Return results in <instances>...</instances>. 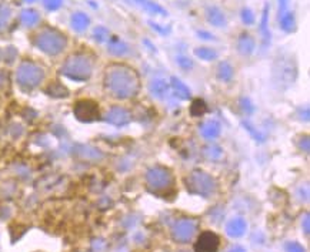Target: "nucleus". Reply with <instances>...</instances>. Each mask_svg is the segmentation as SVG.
Here are the masks:
<instances>
[{"mask_svg": "<svg viewBox=\"0 0 310 252\" xmlns=\"http://www.w3.org/2000/svg\"><path fill=\"white\" fill-rule=\"evenodd\" d=\"M260 33H262V40H263V48H267L272 40L270 34V28H269V4H266L263 8L262 13V19H260Z\"/></svg>", "mask_w": 310, "mask_h": 252, "instance_id": "obj_18", "label": "nucleus"}, {"mask_svg": "<svg viewBox=\"0 0 310 252\" xmlns=\"http://www.w3.org/2000/svg\"><path fill=\"white\" fill-rule=\"evenodd\" d=\"M205 154H206V157L209 160H219L222 157L223 151H222L220 147H217V146H210V147H207V148L205 150Z\"/></svg>", "mask_w": 310, "mask_h": 252, "instance_id": "obj_30", "label": "nucleus"}, {"mask_svg": "<svg viewBox=\"0 0 310 252\" xmlns=\"http://www.w3.org/2000/svg\"><path fill=\"white\" fill-rule=\"evenodd\" d=\"M107 50L110 52V54H113V56L122 57L124 56V54H127L130 48H129V46H127L123 40L117 38V36H112V38H109Z\"/></svg>", "mask_w": 310, "mask_h": 252, "instance_id": "obj_19", "label": "nucleus"}, {"mask_svg": "<svg viewBox=\"0 0 310 252\" xmlns=\"http://www.w3.org/2000/svg\"><path fill=\"white\" fill-rule=\"evenodd\" d=\"M72 28H73V30H76V32H85L86 28H89V23H90V19H89V16L87 14H85V13H75L73 16H72Z\"/></svg>", "mask_w": 310, "mask_h": 252, "instance_id": "obj_23", "label": "nucleus"}, {"mask_svg": "<svg viewBox=\"0 0 310 252\" xmlns=\"http://www.w3.org/2000/svg\"><path fill=\"white\" fill-rule=\"evenodd\" d=\"M216 76L220 82L229 83V82H232V78L235 76V68H233V66L230 64L229 62H222L217 66Z\"/></svg>", "mask_w": 310, "mask_h": 252, "instance_id": "obj_20", "label": "nucleus"}, {"mask_svg": "<svg viewBox=\"0 0 310 252\" xmlns=\"http://www.w3.org/2000/svg\"><path fill=\"white\" fill-rule=\"evenodd\" d=\"M287 6H289V0H279V14L289 12Z\"/></svg>", "mask_w": 310, "mask_h": 252, "instance_id": "obj_37", "label": "nucleus"}, {"mask_svg": "<svg viewBox=\"0 0 310 252\" xmlns=\"http://www.w3.org/2000/svg\"><path fill=\"white\" fill-rule=\"evenodd\" d=\"M230 252H244V250L243 248H240V246H235V248L230 250Z\"/></svg>", "mask_w": 310, "mask_h": 252, "instance_id": "obj_40", "label": "nucleus"}, {"mask_svg": "<svg viewBox=\"0 0 310 252\" xmlns=\"http://www.w3.org/2000/svg\"><path fill=\"white\" fill-rule=\"evenodd\" d=\"M256 50V40L249 33H242L237 38V52L243 56H250Z\"/></svg>", "mask_w": 310, "mask_h": 252, "instance_id": "obj_14", "label": "nucleus"}, {"mask_svg": "<svg viewBox=\"0 0 310 252\" xmlns=\"http://www.w3.org/2000/svg\"><path fill=\"white\" fill-rule=\"evenodd\" d=\"M206 20L213 28H226L227 19L223 10L217 6H209L206 9Z\"/></svg>", "mask_w": 310, "mask_h": 252, "instance_id": "obj_13", "label": "nucleus"}, {"mask_svg": "<svg viewBox=\"0 0 310 252\" xmlns=\"http://www.w3.org/2000/svg\"><path fill=\"white\" fill-rule=\"evenodd\" d=\"M226 231L230 236H242L246 231V222H244L242 218H235L232 220L227 226H226Z\"/></svg>", "mask_w": 310, "mask_h": 252, "instance_id": "obj_22", "label": "nucleus"}, {"mask_svg": "<svg viewBox=\"0 0 310 252\" xmlns=\"http://www.w3.org/2000/svg\"><path fill=\"white\" fill-rule=\"evenodd\" d=\"M42 78H43V70L39 66L33 64L30 62H25L20 64L18 70V80L20 84L26 87H35L40 83Z\"/></svg>", "mask_w": 310, "mask_h": 252, "instance_id": "obj_6", "label": "nucleus"}, {"mask_svg": "<svg viewBox=\"0 0 310 252\" xmlns=\"http://www.w3.org/2000/svg\"><path fill=\"white\" fill-rule=\"evenodd\" d=\"M195 230H196V224L192 220H182V221H179L176 228H175V238L180 242H185L192 238Z\"/></svg>", "mask_w": 310, "mask_h": 252, "instance_id": "obj_11", "label": "nucleus"}, {"mask_svg": "<svg viewBox=\"0 0 310 252\" xmlns=\"http://www.w3.org/2000/svg\"><path fill=\"white\" fill-rule=\"evenodd\" d=\"M106 90L114 98L129 100L133 98L140 90V80L132 67L124 64H113L107 67L104 76Z\"/></svg>", "mask_w": 310, "mask_h": 252, "instance_id": "obj_1", "label": "nucleus"}, {"mask_svg": "<svg viewBox=\"0 0 310 252\" xmlns=\"http://www.w3.org/2000/svg\"><path fill=\"white\" fill-rule=\"evenodd\" d=\"M279 22H280V28L284 33H293L296 30V18L293 12H286L283 14H279Z\"/></svg>", "mask_w": 310, "mask_h": 252, "instance_id": "obj_21", "label": "nucleus"}, {"mask_svg": "<svg viewBox=\"0 0 310 252\" xmlns=\"http://www.w3.org/2000/svg\"><path fill=\"white\" fill-rule=\"evenodd\" d=\"M149 24L151 26V28H154L156 32H159L160 34H168L170 32V28H165L159 26V23H154V22H149Z\"/></svg>", "mask_w": 310, "mask_h": 252, "instance_id": "obj_35", "label": "nucleus"}, {"mask_svg": "<svg viewBox=\"0 0 310 252\" xmlns=\"http://www.w3.org/2000/svg\"><path fill=\"white\" fill-rule=\"evenodd\" d=\"M244 127H246L247 130L250 131L252 134H253V137H254V138H256V140H259V141H263L264 140L263 136H262V134H260V132H259V131H257V130H254L253 127H252V126H250L249 122H244Z\"/></svg>", "mask_w": 310, "mask_h": 252, "instance_id": "obj_34", "label": "nucleus"}, {"mask_svg": "<svg viewBox=\"0 0 310 252\" xmlns=\"http://www.w3.org/2000/svg\"><path fill=\"white\" fill-rule=\"evenodd\" d=\"M240 103H242V108H243V112L246 114H252L254 112V106L249 98H242Z\"/></svg>", "mask_w": 310, "mask_h": 252, "instance_id": "obj_33", "label": "nucleus"}, {"mask_svg": "<svg viewBox=\"0 0 310 252\" xmlns=\"http://www.w3.org/2000/svg\"><path fill=\"white\" fill-rule=\"evenodd\" d=\"M176 63H178V66L182 70H190L195 66L193 60L188 56H178L176 57Z\"/></svg>", "mask_w": 310, "mask_h": 252, "instance_id": "obj_31", "label": "nucleus"}, {"mask_svg": "<svg viewBox=\"0 0 310 252\" xmlns=\"http://www.w3.org/2000/svg\"><path fill=\"white\" fill-rule=\"evenodd\" d=\"M76 114L80 120L83 122H92L96 120L97 116H99V110L96 107V104L90 103V102H80L77 103L76 107Z\"/></svg>", "mask_w": 310, "mask_h": 252, "instance_id": "obj_12", "label": "nucleus"}, {"mask_svg": "<svg viewBox=\"0 0 310 252\" xmlns=\"http://www.w3.org/2000/svg\"><path fill=\"white\" fill-rule=\"evenodd\" d=\"M274 74L277 77L279 83H286L287 86L293 83L297 74L294 60L291 57H279L277 63L274 66Z\"/></svg>", "mask_w": 310, "mask_h": 252, "instance_id": "obj_7", "label": "nucleus"}, {"mask_svg": "<svg viewBox=\"0 0 310 252\" xmlns=\"http://www.w3.org/2000/svg\"><path fill=\"white\" fill-rule=\"evenodd\" d=\"M186 182H188L189 191L205 196H210L215 191V188H216L215 180L212 178V176H209L205 171H199V170L193 171L189 176Z\"/></svg>", "mask_w": 310, "mask_h": 252, "instance_id": "obj_4", "label": "nucleus"}, {"mask_svg": "<svg viewBox=\"0 0 310 252\" xmlns=\"http://www.w3.org/2000/svg\"><path fill=\"white\" fill-rule=\"evenodd\" d=\"M146 182L150 190L153 191H160L172 186L173 182V176L168 168L165 167H153L147 171L146 174Z\"/></svg>", "mask_w": 310, "mask_h": 252, "instance_id": "obj_5", "label": "nucleus"}, {"mask_svg": "<svg viewBox=\"0 0 310 252\" xmlns=\"http://www.w3.org/2000/svg\"><path fill=\"white\" fill-rule=\"evenodd\" d=\"M106 122H110L112 126L123 127L132 122V114L123 107H113L106 114Z\"/></svg>", "mask_w": 310, "mask_h": 252, "instance_id": "obj_9", "label": "nucleus"}, {"mask_svg": "<svg viewBox=\"0 0 310 252\" xmlns=\"http://www.w3.org/2000/svg\"><path fill=\"white\" fill-rule=\"evenodd\" d=\"M220 122L216 120H206L200 126V134L206 140H216L220 136Z\"/></svg>", "mask_w": 310, "mask_h": 252, "instance_id": "obj_15", "label": "nucleus"}, {"mask_svg": "<svg viewBox=\"0 0 310 252\" xmlns=\"http://www.w3.org/2000/svg\"><path fill=\"white\" fill-rule=\"evenodd\" d=\"M219 248V238L216 234L203 232L196 242V252H216Z\"/></svg>", "mask_w": 310, "mask_h": 252, "instance_id": "obj_10", "label": "nucleus"}, {"mask_svg": "<svg viewBox=\"0 0 310 252\" xmlns=\"http://www.w3.org/2000/svg\"><path fill=\"white\" fill-rule=\"evenodd\" d=\"M93 36H94V40H96V42H99V43H104V42H107V40L110 38V33H109V30H107L106 28H103V26H99V28H94Z\"/></svg>", "mask_w": 310, "mask_h": 252, "instance_id": "obj_27", "label": "nucleus"}, {"mask_svg": "<svg viewBox=\"0 0 310 252\" xmlns=\"http://www.w3.org/2000/svg\"><path fill=\"white\" fill-rule=\"evenodd\" d=\"M28 3H33V2H36V0H26Z\"/></svg>", "mask_w": 310, "mask_h": 252, "instance_id": "obj_41", "label": "nucleus"}, {"mask_svg": "<svg viewBox=\"0 0 310 252\" xmlns=\"http://www.w3.org/2000/svg\"><path fill=\"white\" fill-rule=\"evenodd\" d=\"M286 248H287V252H304V250L301 248L299 244H294V242L287 244V245H286Z\"/></svg>", "mask_w": 310, "mask_h": 252, "instance_id": "obj_36", "label": "nucleus"}, {"mask_svg": "<svg viewBox=\"0 0 310 252\" xmlns=\"http://www.w3.org/2000/svg\"><path fill=\"white\" fill-rule=\"evenodd\" d=\"M124 2H127L129 4L143 10L144 13L151 14V16H168V10L153 0H124Z\"/></svg>", "mask_w": 310, "mask_h": 252, "instance_id": "obj_8", "label": "nucleus"}, {"mask_svg": "<svg viewBox=\"0 0 310 252\" xmlns=\"http://www.w3.org/2000/svg\"><path fill=\"white\" fill-rule=\"evenodd\" d=\"M198 36L200 38H203V40H215L213 34H212V33H209V32H205V30H199Z\"/></svg>", "mask_w": 310, "mask_h": 252, "instance_id": "obj_38", "label": "nucleus"}, {"mask_svg": "<svg viewBox=\"0 0 310 252\" xmlns=\"http://www.w3.org/2000/svg\"><path fill=\"white\" fill-rule=\"evenodd\" d=\"M92 68H93V63L89 57L85 54H76L67 58L66 63L62 67V72L70 78L86 80L92 74Z\"/></svg>", "mask_w": 310, "mask_h": 252, "instance_id": "obj_3", "label": "nucleus"}, {"mask_svg": "<svg viewBox=\"0 0 310 252\" xmlns=\"http://www.w3.org/2000/svg\"><path fill=\"white\" fill-rule=\"evenodd\" d=\"M303 140H304V144H303V141L300 140V142H299V146H300L301 150H304L306 152H309V137H303Z\"/></svg>", "mask_w": 310, "mask_h": 252, "instance_id": "obj_39", "label": "nucleus"}, {"mask_svg": "<svg viewBox=\"0 0 310 252\" xmlns=\"http://www.w3.org/2000/svg\"><path fill=\"white\" fill-rule=\"evenodd\" d=\"M170 88L173 90V93L176 97H179L180 100H189L190 96H192V92L186 84L183 83L180 78L178 77H170Z\"/></svg>", "mask_w": 310, "mask_h": 252, "instance_id": "obj_17", "label": "nucleus"}, {"mask_svg": "<svg viewBox=\"0 0 310 252\" xmlns=\"http://www.w3.org/2000/svg\"><path fill=\"white\" fill-rule=\"evenodd\" d=\"M240 19L243 22L246 26H252L256 22V16H254L253 10L249 9V8H243L240 12Z\"/></svg>", "mask_w": 310, "mask_h": 252, "instance_id": "obj_29", "label": "nucleus"}, {"mask_svg": "<svg viewBox=\"0 0 310 252\" xmlns=\"http://www.w3.org/2000/svg\"><path fill=\"white\" fill-rule=\"evenodd\" d=\"M20 19H22V23H23L25 26L32 28V26H35V24L38 23L40 18H39V13L36 12V10L28 9V10H23V12H22Z\"/></svg>", "mask_w": 310, "mask_h": 252, "instance_id": "obj_26", "label": "nucleus"}, {"mask_svg": "<svg viewBox=\"0 0 310 252\" xmlns=\"http://www.w3.org/2000/svg\"><path fill=\"white\" fill-rule=\"evenodd\" d=\"M43 3H45V8L47 10H57L62 6L63 0H45Z\"/></svg>", "mask_w": 310, "mask_h": 252, "instance_id": "obj_32", "label": "nucleus"}, {"mask_svg": "<svg viewBox=\"0 0 310 252\" xmlns=\"http://www.w3.org/2000/svg\"><path fill=\"white\" fill-rule=\"evenodd\" d=\"M195 56L200 58V60H205V62H213L217 58V52L212 47H198L195 48Z\"/></svg>", "mask_w": 310, "mask_h": 252, "instance_id": "obj_24", "label": "nucleus"}, {"mask_svg": "<svg viewBox=\"0 0 310 252\" xmlns=\"http://www.w3.org/2000/svg\"><path fill=\"white\" fill-rule=\"evenodd\" d=\"M10 14H12V12H10L9 8L5 6V4H0V32L5 30L6 26H8V23H9L10 20Z\"/></svg>", "mask_w": 310, "mask_h": 252, "instance_id": "obj_28", "label": "nucleus"}, {"mask_svg": "<svg viewBox=\"0 0 310 252\" xmlns=\"http://www.w3.org/2000/svg\"><path fill=\"white\" fill-rule=\"evenodd\" d=\"M169 90L170 84L166 80H163V78H153L150 84H149V92H150L153 97H156L159 100L165 98L168 96V93H169Z\"/></svg>", "mask_w": 310, "mask_h": 252, "instance_id": "obj_16", "label": "nucleus"}, {"mask_svg": "<svg viewBox=\"0 0 310 252\" xmlns=\"http://www.w3.org/2000/svg\"><path fill=\"white\" fill-rule=\"evenodd\" d=\"M35 44L49 56H57L59 53H62L65 50L67 40L65 38V34H62L60 32H57L55 28H47L36 34Z\"/></svg>", "mask_w": 310, "mask_h": 252, "instance_id": "obj_2", "label": "nucleus"}, {"mask_svg": "<svg viewBox=\"0 0 310 252\" xmlns=\"http://www.w3.org/2000/svg\"><path fill=\"white\" fill-rule=\"evenodd\" d=\"M189 110H190V114H192L193 117H202V116H205L207 112L206 102L202 100V98H196V100L192 102Z\"/></svg>", "mask_w": 310, "mask_h": 252, "instance_id": "obj_25", "label": "nucleus"}]
</instances>
